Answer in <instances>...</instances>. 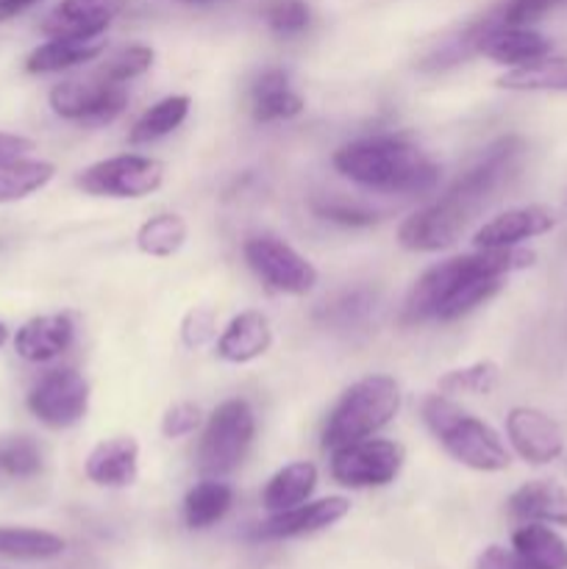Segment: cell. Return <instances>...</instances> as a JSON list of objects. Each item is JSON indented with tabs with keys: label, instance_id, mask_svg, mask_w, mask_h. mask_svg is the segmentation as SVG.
Here are the masks:
<instances>
[{
	"label": "cell",
	"instance_id": "cell-29",
	"mask_svg": "<svg viewBox=\"0 0 567 569\" xmlns=\"http://www.w3.org/2000/svg\"><path fill=\"white\" fill-rule=\"evenodd\" d=\"M500 89L509 92H567V59H545L515 67L498 78Z\"/></svg>",
	"mask_w": 567,
	"mask_h": 569
},
{
	"label": "cell",
	"instance_id": "cell-6",
	"mask_svg": "<svg viewBox=\"0 0 567 569\" xmlns=\"http://www.w3.org/2000/svg\"><path fill=\"white\" fill-rule=\"evenodd\" d=\"M404 448L392 439L367 437L331 450L334 481L350 489L387 487L404 470Z\"/></svg>",
	"mask_w": 567,
	"mask_h": 569
},
{
	"label": "cell",
	"instance_id": "cell-16",
	"mask_svg": "<svg viewBox=\"0 0 567 569\" xmlns=\"http://www.w3.org/2000/svg\"><path fill=\"white\" fill-rule=\"evenodd\" d=\"M559 217L548 206H520V209H509L504 214L493 217L484 222L472 237V244L481 250L487 248H517L526 239L543 237V233L554 231Z\"/></svg>",
	"mask_w": 567,
	"mask_h": 569
},
{
	"label": "cell",
	"instance_id": "cell-12",
	"mask_svg": "<svg viewBox=\"0 0 567 569\" xmlns=\"http://www.w3.org/2000/svg\"><path fill=\"white\" fill-rule=\"evenodd\" d=\"M506 437L515 453L534 467L550 465L565 453V431L559 422L531 406H515L506 415Z\"/></svg>",
	"mask_w": 567,
	"mask_h": 569
},
{
	"label": "cell",
	"instance_id": "cell-39",
	"mask_svg": "<svg viewBox=\"0 0 567 569\" xmlns=\"http://www.w3.org/2000/svg\"><path fill=\"white\" fill-rule=\"evenodd\" d=\"M215 331H217V315L215 309H209V306H195L181 322V339L183 345L192 350L209 345L211 337H215Z\"/></svg>",
	"mask_w": 567,
	"mask_h": 569
},
{
	"label": "cell",
	"instance_id": "cell-28",
	"mask_svg": "<svg viewBox=\"0 0 567 569\" xmlns=\"http://www.w3.org/2000/svg\"><path fill=\"white\" fill-rule=\"evenodd\" d=\"M56 176V167L50 161L37 159H11L0 161V203H14L26 200L28 194L48 187Z\"/></svg>",
	"mask_w": 567,
	"mask_h": 569
},
{
	"label": "cell",
	"instance_id": "cell-14",
	"mask_svg": "<svg viewBox=\"0 0 567 569\" xmlns=\"http://www.w3.org/2000/svg\"><path fill=\"white\" fill-rule=\"evenodd\" d=\"M126 0H61L42 20L48 39H100Z\"/></svg>",
	"mask_w": 567,
	"mask_h": 569
},
{
	"label": "cell",
	"instance_id": "cell-44",
	"mask_svg": "<svg viewBox=\"0 0 567 569\" xmlns=\"http://www.w3.org/2000/svg\"><path fill=\"white\" fill-rule=\"evenodd\" d=\"M6 339H9V328H6L3 322H0V348H3V345H6Z\"/></svg>",
	"mask_w": 567,
	"mask_h": 569
},
{
	"label": "cell",
	"instance_id": "cell-27",
	"mask_svg": "<svg viewBox=\"0 0 567 569\" xmlns=\"http://www.w3.org/2000/svg\"><path fill=\"white\" fill-rule=\"evenodd\" d=\"M189 114V98L187 94H167V98L156 100L150 109H145L139 114V120L133 122L131 131H128V142L131 144H150L156 139L167 137V133L176 131Z\"/></svg>",
	"mask_w": 567,
	"mask_h": 569
},
{
	"label": "cell",
	"instance_id": "cell-30",
	"mask_svg": "<svg viewBox=\"0 0 567 569\" xmlns=\"http://www.w3.org/2000/svg\"><path fill=\"white\" fill-rule=\"evenodd\" d=\"M504 289V276H489V272H472L465 281H459L454 287V292L445 298V303L439 306L437 320L439 322H454L459 317L470 315L472 309L484 306L487 300H493L495 295Z\"/></svg>",
	"mask_w": 567,
	"mask_h": 569
},
{
	"label": "cell",
	"instance_id": "cell-31",
	"mask_svg": "<svg viewBox=\"0 0 567 569\" xmlns=\"http://www.w3.org/2000/svg\"><path fill=\"white\" fill-rule=\"evenodd\" d=\"M187 220L181 214H156L137 231V248L153 259H170L187 242Z\"/></svg>",
	"mask_w": 567,
	"mask_h": 569
},
{
	"label": "cell",
	"instance_id": "cell-32",
	"mask_svg": "<svg viewBox=\"0 0 567 569\" xmlns=\"http://www.w3.org/2000/svg\"><path fill=\"white\" fill-rule=\"evenodd\" d=\"M500 381V370L495 361H476L470 367H459L439 378L442 395H489Z\"/></svg>",
	"mask_w": 567,
	"mask_h": 569
},
{
	"label": "cell",
	"instance_id": "cell-24",
	"mask_svg": "<svg viewBox=\"0 0 567 569\" xmlns=\"http://www.w3.org/2000/svg\"><path fill=\"white\" fill-rule=\"evenodd\" d=\"M511 548L537 569H567V539L545 522H523L511 533Z\"/></svg>",
	"mask_w": 567,
	"mask_h": 569
},
{
	"label": "cell",
	"instance_id": "cell-25",
	"mask_svg": "<svg viewBox=\"0 0 567 569\" xmlns=\"http://www.w3.org/2000/svg\"><path fill=\"white\" fill-rule=\"evenodd\" d=\"M233 489L217 478H203L183 498V520L192 531H203L231 511Z\"/></svg>",
	"mask_w": 567,
	"mask_h": 569
},
{
	"label": "cell",
	"instance_id": "cell-19",
	"mask_svg": "<svg viewBox=\"0 0 567 569\" xmlns=\"http://www.w3.org/2000/svg\"><path fill=\"white\" fill-rule=\"evenodd\" d=\"M509 515L523 522H545V526L567 528V487L550 478L526 481L509 498Z\"/></svg>",
	"mask_w": 567,
	"mask_h": 569
},
{
	"label": "cell",
	"instance_id": "cell-5",
	"mask_svg": "<svg viewBox=\"0 0 567 569\" xmlns=\"http://www.w3.org/2000/svg\"><path fill=\"white\" fill-rule=\"evenodd\" d=\"M256 437V415L248 400H226L211 411L198 442V472L222 478L237 470Z\"/></svg>",
	"mask_w": 567,
	"mask_h": 569
},
{
	"label": "cell",
	"instance_id": "cell-3",
	"mask_svg": "<svg viewBox=\"0 0 567 569\" xmlns=\"http://www.w3.org/2000/svg\"><path fill=\"white\" fill-rule=\"evenodd\" d=\"M422 422L459 465L476 472H500L511 465L504 439L493 426L461 409L448 395H428L422 400Z\"/></svg>",
	"mask_w": 567,
	"mask_h": 569
},
{
	"label": "cell",
	"instance_id": "cell-8",
	"mask_svg": "<svg viewBox=\"0 0 567 569\" xmlns=\"http://www.w3.org/2000/svg\"><path fill=\"white\" fill-rule=\"evenodd\" d=\"M245 261L250 270L261 278L267 289L281 295H309L317 283V270L309 259L298 253L292 244L284 239L270 237V233H259L250 237L242 248Z\"/></svg>",
	"mask_w": 567,
	"mask_h": 569
},
{
	"label": "cell",
	"instance_id": "cell-35",
	"mask_svg": "<svg viewBox=\"0 0 567 569\" xmlns=\"http://www.w3.org/2000/svg\"><path fill=\"white\" fill-rule=\"evenodd\" d=\"M44 467L42 450L31 437H14L0 448V470L11 478H33Z\"/></svg>",
	"mask_w": 567,
	"mask_h": 569
},
{
	"label": "cell",
	"instance_id": "cell-45",
	"mask_svg": "<svg viewBox=\"0 0 567 569\" xmlns=\"http://www.w3.org/2000/svg\"><path fill=\"white\" fill-rule=\"evenodd\" d=\"M183 3H211V0H183Z\"/></svg>",
	"mask_w": 567,
	"mask_h": 569
},
{
	"label": "cell",
	"instance_id": "cell-9",
	"mask_svg": "<svg viewBox=\"0 0 567 569\" xmlns=\"http://www.w3.org/2000/svg\"><path fill=\"white\" fill-rule=\"evenodd\" d=\"M28 411L53 431L78 426L89 409V383L81 372L59 367L33 381L26 398Z\"/></svg>",
	"mask_w": 567,
	"mask_h": 569
},
{
	"label": "cell",
	"instance_id": "cell-41",
	"mask_svg": "<svg viewBox=\"0 0 567 569\" xmlns=\"http://www.w3.org/2000/svg\"><path fill=\"white\" fill-rule=\"evenodd\" d=\"M476 569H537L528 565L515 548H500V545H489L481 556H478Z\"/></svg>",
	"mask_w": 567,
	"mask_h": 569
},
{
	"label": "cell",
	"instance_id": "cell-34",
	"mask_svg": "<svg viewBox=\"0 0 567 569\" xmlns=\"http://www.w3.org/2000/svg\"><path fill=\"white\" fill-rule=\"evenodd\" d=\"M261 17L278 37H298L309 28L311 9L306 0H265Z\"/></svg>",
	"mask_w": 567,
	"mask_h": 569
},
{
	"label": "cell",
	"instance_id": "cell-13",
	"mask_svg": "<svg viewBox=\"0 0 567 569\" xmlns=\"http://www.w3.org/2000/svg\"><path fill=\"white\" fill-rule=\"evenodd\" d=\"M467 42H472V48L478 53L498 61V64L511 67V70L545 59L554 50V42L548 37H543L539 31H534V28L495 26L493 20H484L481 26L472 28Z\"/></svg>",
	"mask_w": 567,
	"mask_h": 569
},
{
	"label": "cell",
	"instance_id": "cell-33",
	"mask_svg": "<svg viewBox=\"0 0 567 569\" xmlns=\"http://www.w3.org/2000/svg\"><path fill=\"white\" fill-rule=\"evenodd\" d=\"M156 53L148 48V44H128V48L111 53L103 64L98 67L94 76L106 78V81L115 83H128L133 78H139L142 72H148L153 67Z\"/></svg>",
	"mask_w": 567,
	"mask_h": 569
},
{
	"label": "cell",
	"instance_id": "cell-10",
	"mask_svg": "<svg viewBox=\"0 0 567 569\" xmlns=\"http://www.w3.org/2000/svg\"><path fill=\"white\" fill-rule=\"evenodd\" d=\"M50 109L70 122H111L122 114L128 103L126 83L106 81V78L92 76L87 81H61L50 89Z\"/></svg>",
	"mask_w": 567,
	"mask_h": 569
},
{
	"label": "cell",
	"instance_id": "cell-26",
	"mask_svg": "<svg viewBox=\"0 0 567 569\" xmlns=\"http://www.w3.org/2000/svg\"><path fill=\"white\" fill-rule=\"evenodd\" d=\"M64 539L59 533L42 531V528H14L0 526V559L17 561H42L56 559L64 553Z\"/></svg>",
	"mask_w": 567,
	"mask_h": 569
},
{
	"label": "cell",
	"instance_id": "cell-43",
	"mask_svg": "<svg viewBox=\"0 0 567 569\" xmlns=\"http://www.w3.org/2000/svg\"><path fill=\"white\" fill-rule=\"evenodd\" d=\"M39 3H42V0H0V22L14 20L17 14H22V11L33 9V6Z\"/></svg>",
	"mask_w": 567,
	"mask_h": 569
},
{
	"label": "cell",
	"instance_id": "cell-15",
	"mask_svg": "<svg viewBox=\"0 0 567 569\" xmlns=\"http://www.w3.org/2000/svg\"><path fill=\"white\" fill-rule=\"evenodd\" d=\"M350 511L348 498H331L322 500H306V503L295 506V509L276 511L267 517L261 526H256V539H295V537H309V533L326 531V528L337 526L345 515Z\"/></svg>",
	"mask_w": 567,
	"mask_h": 569
},
{
	"label": "cell",
	"instance_id": "cell-18",
	"mask_svg": "<svg viewBox=\"0 0 567 569\" xmlns=\"http://www.w3.org/2000/svg\"><path fill=\"white\" fill-rule=\"evenodd\" d=\"M76 339V322L70 315H42L28 320L14 333V350L20 359L42 365L64 353Z\"/></svg>",
	"mask_w": 567,
	"mask_h": 569
},
{
	"label": "cell",
	"instance_id": "cell-36",
	"mask_svg": "<svg viewBox=\"0 0 567 569\" xmlns=\"http://www.w3.org/2000/svg\"><path fill=\"white\" fill-rule=\"evenodd\" d=\"M372 306H376V295L370 289H350V292H342L337 300H331L322 309V317H326V322L339 328L359 326L370 317Z\"/></svg>",
	"mask_w": 567,
	"mask_h": 569
},
{
	"label": "cell",
	"instance_id": "cell-40",
	"mask_svg": "<svg viewBox=\"0 0 567 569\" xmlns=\"http://www.w3.org/2000/svg\"><path fill=\"white\" fill-rule=\"evenodd\" d=\"M200 426V409L189 400H181V403H172L170 409L161 417V433L167 439H181L189 437V433L198 431Z\"/></svg>",
	"mask_w": 567,
	"mask_h": 569
},
{
	"label": "cell",
	"instance_id": "cell-42",
	"mask_svg": "<svg viewBox=\"0 0 567 569\" xmlns=\"http://www.w3.org/2000/svg\"><path fill=\"white\" fill-rule=\"evenodd\" d=\"M33 142L28 137H17V133H3L0 131V161L22 159L26 153H31Z\"/></svg>",
	"mask_w": 567,
	"mask_h": 569
},
{
	"label": "cell",
	"instance_id": "cell-37",
	"mask_svg": "<svg viewBox=\"0 0 567 569\" xmlns=\"http://www.w3.org/2000/svg\"><path fill=\"white\" fill-rule=\"evenodd\" d=\"M561 3H567V0H509V3L500 6L498 14H493L489 20H493L495 26L531 28L534 22L543 20L545 14L559 9Z\"/></svg>",
	"mask_w": 567,
	"mask_h": 569
},
{
	"label": "cell",
	"instance_id": "cell-23",
	"mask_svg": "<svg viewBox=\"0 0 567 569\" xmlns=\"http://www.w3.org/2000/svg\"><path fill=\"white\" fill-rule=\"evenodd\" d=\"M317 487V467L311 461H292V465L281 467L276 476L267 481L265 492H261V506L270 515L276 511L295 509V506L306 503L309 495Z\"/></svg>",
	"mask_w": 567,
	"mask_h": 569
},
{
	"label": "cell",
	"instance_id": "cell-17",
	"mask_svg": "<svg viewBox=\"0 0 567 569\" xmlns=\"http://www.w3.org/2000/svg\"><path fill=\"white\" fill-rule=\"evenodd\" d=\"M83 472L98 487L122 489L137 481L139 445L133 437H111L94 445L87 456Z\"/></svg>",
	"mask_w": 567,
	"mask_h": 569
},
{
	"label": "cell",
	"instance_id": "cell-2",
	"mask_svg": "<svg viewBox=\"0 0 567 569\" xmlns=\"http://www.w3.org/2000/svg\"><path fill=\"white\" fill-rule=\"evenodd\" d=\"M537 256L526 248H476V253L467 256H454V259H445L439 264L428 267L420 278L415 281L411 292L406 295L404 315L400 320L406 326H417V322L437 320L439 306L445 303L454 287L459 281H465L472 272H489V276H509V272L526 270L534 264Z\"/></svg>",
	"mask_w": 567,
	"mask_h": 569
},
{
	"label": "cell",
	"instance_id": "cell-1",
	"mask_svg": "<svg viewBox=\"0 0 567 569\" xmlns=\"http://www.w3.org/2000/svg\"><path fill=\"white\" fill-rule=\"evenodd\" d=\"M334 167L359 187L389 194H426L439 183V167L404 137H367L342 144Z\"/></svg>",
	"mask_w": 567,
	"mask_h": 569
},
{
	"label": "cell",
	"instance_id": "cell-7",
	"mask_svg": "<svg viewBox=\"0 0 567 569\" xmlns=\"http://www.w3.org/2000/svg\"><path fill=\"white\" fill-rule=\"evenodd\" d=\"M165 183V164L150 156L122 153L94 161L78 176V187L94 198H145Z\"/></svg>",
	"mask_w": 567,
	"mask_h": 569
},
{
	"label": "cell",
	"instance_id": "cell-4",
	"mask_svg": "<svg viewBox=\"0 0 567 569\" xmlns=\"http://www.w3.org/2000/svg\"><path fill=\"white\" fill-rule=\"evenodd\" d=\"M400 387L389 376H367L345 389L339 403L322 428V448L337 450L342 445L376 437L398 417Z\"/></svg>",
	"mask_w": 567,
	"mask_h": 569
},
{
	"label": "cell",
	"instance_id": "cell-38",
	"mask_svg": "<svg viewBox=\"0 0 567 569\" xmlns=\"http://www.w3.org/2000/svg\"><path fill=\"white\" fill-rule=\"evenodd\" d=\"M315 214L322 217L328 222H337V226L348 228H367L378 222V211L367 209L361 203H350L342 198H328V200H315Z\"/></svg>",
	"mask_w": 567,
	"mask_h": 569
},
{
	"label": "cell",
	"instance_id": "cell-20",
	"mask_svg": "<svg viewBox=\"0 0 567 569\" xmlns=\"http://www.w3.org/2000/svg\"><path fill=\"white\" fill-rule=\"evenodd\" d=\"M272 328L261 311H242L217 339V356L231 365H248L270 350Z\"/></svg>",
	"mask_w": 567,
	"mask_h": 569
},
{
	"label": "cell",
	"instance_id": "cell-22",
	"mask_svg": "<svg viewBox=\"0 0 567 569\" xmlns=\"http://www.w3.org/2000/svg\"><path fill=\"white\" fill-rule=\"evenodd\" d=\"M304 111V98L292 92L289 76L278 67H267L253 83V117L259 122L292 120Z\"/></svg>",
	"mask_w": 567,
	"mask_h": 569
},
{
	"label": "cell",
	"instance_id": "cell-11",
	"mask_svg": "<svg viewBox=\"0 0 567 569\" xmlns=\"http://www.w3.org/2000/svg\"><path fill=\"white\" fill-rule=\"evenodd\" d=\"M472 217L476 214L459 198L445 192L442 198L428 203L426 209L406 217L398 239L406 250H415V253H437V250L450 248L461 237V231H465Z\"/></svg>",
	"mask_w": 567,
	"mask_h": 569
},
{
	"label": "cell",
	"instance_id": "cell-21",
	"mask_svg": "<svg viewBox=\"0 0 567 569\" xmlns=\"http://www.w3.org/2000/svg\"><path fill=\"white\" fill-rule=\"evenodd\" d=\"M106 50V39H48L33 48L26 59V70L33 76L72 70L94 61Z\"/></svg>",
	"mask_w": 567,
	"mask_h": 569
}]
</instances>
